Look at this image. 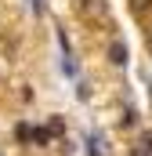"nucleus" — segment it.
Masks as SVG:
<instances>
[{"label":"nucleus","instance_id":"nucleus-3","mask_svg":"<svg viewBox=\"0 0 152 156\" xmlns=\"http://www.w3.org/2000/svg\"><path fill=\"white\" fill-rule=\"evenodd\" d=\"M15 138H18V142H33V127H29V123H18V127H15Z\"/></svg>","mask_w":152,"mask_h":156},{"label":"nucleus","instance_id":"nucleus-4","mask_svg":"<svg viewBox=\"0 0 152 156\" xmlns=\"http://www.w3.org/2000/svg\"><path fill=\"white\" fill-rule=\"evenodd\" d=\"M141 149L152 156V131H145V134H141Z\"/></svg>","mask_w":152,"mask_h":156},{"label":"nucleus","instance_id":"nucleus-5","mask_svg":"<svg viewBox=\"0 0 152 156\" xmlns=\"http://www.w3.org/2000/svg\"><path fill=\"white\" fill-rule=\"evenodd\" d=\"M130 7H134V11H145V7H152V0H134Z\"/></svg>","mask_w":152,"mask_h":156},{"label":"nucleus","instance_id":"nucleus-1","mask_svg":"<svg viewBox=\"0 0 152 156\" xmlns=\"http://www.w3.org/2000/svg\"><path fill=\"white\" fill-rule=\"evenodd\" d=\"M127 58H130L127 44H123V40H112V44H109V62H112V66H127Z\"/></svg>","mask_w":152,"mask_h":156},{"label":"nucleus","instance_id":"nucleus-6","mask_svg":"<svg viewBox=\"0 0 152 156\" xmlns=\"http://www.w3.org/2000/svg\"><path fill=\"white\" fill-rule=\"evenodd\" d=\"M130 156H149V153H145V149H141V145H138V149H130Z\"/></svg>","mask_w":152,"mask_h":156},{"label":"nucleus","instance_id":"nucleus-2","mask_svg":"<svg viewBox=\"0 0 152 156\" xmlns=\"http://www.w3.org/2000/svg\"><path fill=\"white\" fill-rule=\"evenodd\" d=\"M51 134H54L51 127H33V145H47V142H51Z\"/></svg>","mask_w":152,"mask_h":156}]
</instances>
